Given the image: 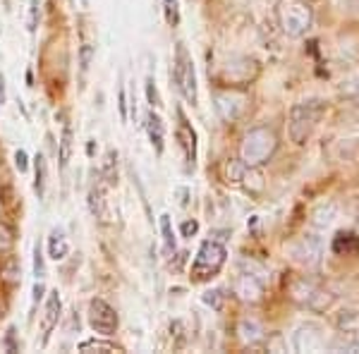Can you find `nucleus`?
I'll return each instance as SVG.
<instances>
[{
	"instance_id": "20",
	"label": "nucleus",
	"mask_w": 359,
	"mask_h": 354,
	"mask_svg": "<svg viewBox=\"0 0 359 354\" xmlns=\"http://www.w3.org/2000/svg\"><path fill=\"white\" fill-rule=\"evenodd\" d=\"M335 328L343 335H355L359 333V311L355 309H345L335 316Z\"/></svg>"
},
{
	"instance_id": "17",
	"label": "nucleus",
	"mask_w": 359,
	"mask_h": 354,
	"mask_svg": "<svg viewBox=\"0 0 359 354\" xmlns=\"http://www.w3.org/2000/svg\"><path fill=\"white\" fill-rule=\"evenodd\" d=\"M72 149H74V132L72 125L65 123L62 125V135H60V147H57V161H60V168L65 170L72 161Z\"/></svg>"
},
{
	"instance_id": "18",
	"label": "nucleus",
	"mask_w": 359,
	"mask_h": 354,
	"mask_svg": "<svg viewBox=\"0 0 359 354\" xmlns=\"http://www.w3.org/2000/svg\"><path fill=\"white\" fill-rule=\"evenodd\" d=\"M69 254V242L65 237V232L60 228H55L48 237V257L53 261H62Z\"/></svg>"
},
{
	"instance_id": "13",
	"label": "nucleus",
	"mask_w": 359,
	"mask_h": 354,
	"mask_svg": "<svg viewBox=\"0 0 359 354\" xmlns=\"http://www.w3.org/2000/svg\"><path fill=\"white\" fill-rule=\"evenodd\" d=\"M60 309H62L60 294H57V292H50V294H48V299H46V309H43V318H41L43 345H46V340L50 338V333L55 330L57 321H60Z\"/></svg>"
},
{
	"instance_id": "23",
	"label": "nucleus",
	"mask_w": 359,
	"mask_h": 354,
	"mask_svg": "<svg viewBox=\"0 0 359 354\" xmlns=\"http://www.w3.org/2000/svg\"><path fill=\"white\" fill-rule=\"evenodd\" d=\"M245 172H247V165L242 163L240 158L237 161H228L223 168V175H225V182L228 184H240L245 179Z\"/></svg>"
},
{
	"instance_id": "12",
	"label": "nucleus",
	"mask_w": 359,
	"mask_h": 354,
	"mask_svg": "<svg viewBox=\"0 0 359 354\" xmlns=\"http://www.w3.org/2000/svg\"><path fill=\"white\" fill-rule=\"evenodd\" d=\"M235 294L240 297L242 301H249V304H257V301H262L264 297V285H262V280H259L257 275H240L235 280Z\"/></svg>"
},
{
	"instance_id": "22",
	"label": "nucleus",
	"mask_w": 359,
	"mask_h": 354,
	"mask_svg": "<svg viewBox=\"0 0 359 354\" xmlns=\"http://www.w3.org/2000/svg\"><path fill=\"white\" fill-rule=\"evenodd\" d=\"M77 350L82 352V354H89V352H123V347L113 345V342H108V340L91 338V340L79 342V347H77Z\"/></svg>"
},
{
	"instance_id": "14",
	"label": "nucleus",
	"mask_w": 359,
	"mask_h": 354,
	"mask_svg": "<svg viewBox=\"0 0 359 354\" xmlns=\"http://www.w3.org/2000/svg\"><path fill=\"white\" fill-rule=\"evenodd\" d=\"M147 135H149V142H151V147L156 154H163L165 149V125L163 120H161V115L156 113V108H151L147 113Z\"/></svg>"
},
{
	"instance_id": "3",
	"label": "nucleus",
	"mask_w": 359,
	"mask_h": 354,
	"mask_svg": "<svg viewBox=\"0 0 359 354\" xmlns=\"http://www.w3.org/2000/svg\"><path fill=\"white\" fill-rule=\"evenodd\" d=\"M276 22L287 39H302L314 25V10L306 0H278Z\"/></svg>"
},
{
	"instance_id": "29",
	"label": "nucleus",
	"mask_w": 359,
	"mask_h": 354,
	"mask_svg": "<svg viewBox=\"0 0 359 354\" xmlns=\"http://www.w3.org/2000/svg\"><path fill=\"white\" fill-rule=\"evenodd\" d=\"M34 273H36V278H43V254L39 245H36V254H34Z\"/></svg>"
},
{
	"instance_id": "21",
	"label": "nucleus",
	"mask_w": 359,
	"mask_h": 354,
	"mask_svg": "<svg viewBox=\"0 0 359 354\" xmlns=\"http://www.w3.org/2000/svg\"><path fill=\"white\" fill-rule=\"evenodd\" d=\"M34 175H36V179H34V191H36L39 196L46 194V182H48V165H46V158L41 154L34 158Z\"/></svg>"
},
{
	"instance_id": "26",
	"label": "nucleus",
	"mask_w": 359,
	"mask_h": 354,
	"mask_svg": "<svg viewBox=\"0 0 359 354\" xmlns=\"http://www.w3.org/2000/svg\"><path fill=\"white\" fill-rule=\"evenodd\" d=\"M147 98H149V106H151V108H158L161 106V98H158V91H156L154 77L147 79Z\"/></svg>"
},
{
	"instance_id": "8",
	"label": "nucleus",
	"mask_w": 359,
	"mask_h": 354,
	"mask_svg": "<svg viewBox=\"0 0 359 354\" xmlns=\"http://www.w3.org/2000/svg\"><path fill=\"white\" fill-rule=\"evenodd\" d=\"M175 139L182 149V156H184V170H194L196 165V132L194 127L187 123L184 113L177 108V130H175Z\"/></svg>"
},
{
	"instance_id": "24",
	"label": "nucleus",
	"mask_w": 359,
	"mask_h": 354,
	"mask_svg": "<svg viewBox=\"0 0 359 354\" xmlns=\"http://www.w3.org/2000/svg\"><path fill=\"white\" fill-rule=\"evenodd\" d=\"M158 223H161V235H163V245L168 252H175V247H177V240H175V232H172V220L168 213H163V216L158 218Z\"/></svg>"
},
{
	"instance_id": "32",
	"label": "nucleus",
	"mask_w": 359,
	"mask_h": 354,
	"mask_svg": "<svg viewBox=\"0 0 359 354\" xmlns=\"http://www.w3.org/2000/svg\"><path fill=\"white\" fill-rule=\"evenodd\" d=\"M89 62H91V46L84 43V48H82V69L84 72H86V67H89Z\"/></svg>"
},
{
	"instance_id": "2",
	"label": "nucleus",
	"mask_w": 359,
	"mask_h": 354,
	"mask_svg": "<svg viewBox=\"0 0 359 354\" xmlns=\"http://www.w3.org/2000/svg\"><path fill=\"white\" fill-rule=\"evenodd\" d=\"M323 113H326V103L321 98H306V101L292 103L290 115H287V132L294 147H304L309 142L311 132L321 123Z\"/></svg>"
},
{
	"instance_id": "1",
	"label": "nucleus",
	"mask_w": 359,
	"mask_h": 354,
	"mask_svg": "<svg viewBox=\"0 0 359 354\" xmlns=\"http://www.w3.org/2000/svg\"><path fill=\"white\" fill-rule=\"evenodd\" d=\"M278 151V135L271 127H252L245 132L237 156L247 168H264Z\"/></svg>"
},
{
	"instance_id": "19",
	"label": "nucleus",
	"mask_w": 359,
	"mask_h": 354,
	"mask_svg": "<svg viewBox=\"0 0 359 354\" xmlns=\"http://www.w3.org/2000/svg\"><path fill=\"white\" fill-rule=\"evenodd\" d=\"M333 252L340 254V257H350V254H357L359 252V237L355 232H338L333 237Z\"/></svg>"
},
{
	"instance_id": "28",
	"label": "nucleus",
	"mask_w": 359,
	"mask_h": 354,
	"mask_svg": "<svg viewBox=\"0 0 359 354\" xmlns=\"http://www.w3.org/2000/svg\"><path fill=\"white\" fill-rule=\"evenodd\" d=\"M39 25V0H32L29 5V32H36Z\"/></svg>"
},
{
	"instance_id": "10",
	"label": "nucleus",
	"mask_w": 359,
	"mask_h": 354,
	"mask_svg": "<svg viewBox=\"0 0 359 354\" xmlns=\"http://www.w3.org/2000/svg\"><path fill=\"white\" fill-rule=\"evenodd\" d=\"M247 108V96L242 91H218L216 94V110L225 123H235Z\"/></svg>"
},
{
	"instance_id": "30",
	"label": "nucleus",
	"mask_w": 359,
	"mask_h": 354,
	"mask_svg": "<svg viewBox=\"0 0 359 354\" xmlns=\"http://www.w3.org/2000/svg\"><path fill=\"white\" fill-rule=\"evenodd\" d=\"M199 232V223L196 220H184L182 223V237H192Z\"/></svg>"
},
{
	"instance_id": "16",
	"label": "nucleus",
	"mask_w": 359,
	"mask_h": 354,
	"mask_svg": "<svg viewBox=\"0 0 359 354\" xmlns=\"http://www.w3.org/2000/svg\"><path fill=\"white\" fill-rule=\"evenodd\" d=\"M89 211L91 216L98 218L101 223H108L111 213H108V201H106V194H103V187L101 184H94L89 189Z\"/></svg>"
},
{
	"instance_id": "7",
	"label": "nucleus",
	"mask_w": 359,
	"mask_h": 354,
	"mask_svg": "<svg viewBox=\"0 0 359 354\" xmlns=\"http://www.w3.org/2000/svg\"><path fill=\"white\" fill-rule=\"evenodd\" d=\"M89 326L96 330L98 335H113L120 326L118 313L106 299H91L89 301Z\"/></svg>"
},
{
	"instance_id": "11",
	"label": "nucleus",
	"mask_w": 359,
	"mask_h": 354,
	"mask_svg": "<svg viewBox=\"0 0 359 354\" xmlns=\"http://www.w3.org/2000/svg\"><path fill=\"white\" fill-rule=\"evenodd\" d=\"M323 254V242L318 240L316 235H306L297 247H294V259L299 264H304L306 268H316L318 261H321Z\"/></svg>"
},
{
	"instance_id": "15",
	"label": "nucleus",
	"mask_w": 359,
	"mask_h": 354,
	"mask_svg": "<svg viewBox=\"0 0 359 354\" xmlns=\"http://www.w3.org/2000/svg\"><path fill=\"white\" fill-rule=\"evenodd\" d=\"M237 335H240V340L249 347H254L266 340V330L257 318H242L240 326H237Z\"/></svg>"
},
{
	"instance_id": "5",
	"label": "nucleus",
	"mask_w": 359,
	"mask_h": 354,
	"mask_svg": "<svg viewBox=\"0 0 359 354\" xmlns=\"http://www.w3.org/2000/svg\"><path fill=\"white\" fill-rule=\"evenodd\" d=\"M290 297L292 301H297L299 306H304V309H309V311H316V313L331 309L335 301L333 294L328 292V290H323L316 280H311L309 275L294 278L290 285Z\"/></svg>"
},
{
	"instance_id": "31",
	"label": "nucleus",
	"mask_w": 359,
	"mask_h": 354,
	"mask_svg": "<svg viewBox=\"0 0 359 354\" xmlns=\"http://www.w3.org/2000/svg\"><path fill=\"white\" fill-rule=\"evenodd\" d=\"M15 163H17V168H20V172H25V170H27V154H25L22 149L15 154Z\"/></svg>"
},
{
	"instance_id": "33",
	"label": "nucleus",
	"mask_w": 359,
	"mask_h": 354,
	"mask_svg": "<svg viewBox=\"0 0 359 354\" xmlns=\"http://www.w3.org/2000/svg\"><path fill=\"white\" fill-rule=\"evenodd\" d=\"M120 118L127 120V98H125V86L120 89Z\"/></svg>"
},
{
	"instance_id": "25",
	"label": "nucleus",
	"mask_w": 359,
	"mask_h": 354,
	"mask_svg": "<svg viewBox=\"0 0 359 354\" xmlns=\"http://www.w3.org/2000/svg\"><path fill=\"white\" fill-rule=\"evenodd\" d=\"M163 15L168 27L180 25V0H163Z\"/></svg>"
},
{
	"instance_id": "6",
	"label": "nucleus",
	"mask_w": 359,
	"mask_h": 354,
	"mask_svg": "<svg viewBox=\"0 0 359 354\" xmlns=\"http://www.w3.org/2000/svg\"><path fill=\"white\" fill-rule=\"evenodd\" d=\"M170 77L175 79L177 91L187 103L196 106V72H194V60L189 55L187 46L182 41L175 43V55H172V72Z\"/></svg>"
},
{
	"instance_id": "27",
	"label": "nucleus",
	"mask_w": 359,
	"mask_h": 354,
	"mask_svg": "<svg viewBox=\"0 0 359 354\" xmlns=\"http://www.w3.org/2000/svg\"><path fill=\"white\" fill-rule=\"evenodd\" d=\"M204 301L208 306H213V309H221L223 306V292L221 290H213V292H206L204 294Z\"/></svg>"
},
{
	"instance_id": "4",
	"label": "nucleus",
	"mask_w": 359,
	"mask_h": 354,
	"mask_svg": "<svg viewBox=\"0 0 359 354\" xmlns=\"http://www.w3.org/2000/svg\"><path fill=\"white\" fill-rule=\"evenodd\" d=\"M225 261H228V249L223 242L218 240H206L201 242L199 252L192 261V268H189V278L194 282H206L211 278H216L223 271Z\"/></svg>"
},
{
	"instance_id": "9",
	"label": "nucleus",
	"mask_w": 359,
	"mask_h": 354,
	"mask_svg": "<svg viewBox=\"0 0 359 354\" xmlns=\"http://www.w3.org/2000/svg\"><path fill=\"white\" fill-rule=\"evenodd\" d=\"M292 347H294V352H321L328 347L326 333L318 326H314V323H304V326H299L297 333H294Z\"/></svg>"
}]
</instances>
